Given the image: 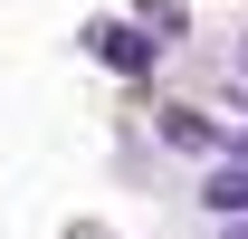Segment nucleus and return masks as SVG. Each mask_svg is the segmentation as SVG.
Wrapping results in <instances>:
<instances>
[{"label":"nucleus","mask_w":248,"mask_h":239,"mask_svg":"<svg viewBox=\"0 0 248 239\" xmlns=\"http://www.w3.org/2000/svg\"><path fill=\"white\" fill-rule=\"evenodd\" d=\"M86 58L115 67L124 86H143V77L162 67V29H153V19H86Z\"/></svg>","instance_id":"nucleus-1"},{"label":"nucleus","mask_w":248,"mask_h":239,"mask_svg":"<svg viewBox=\"0 0 248 239\" xmlns=\"http://www.w3.org/2000/svg\"><path fill=\"white\" fill-rule=\"evenodd\" d=\"M153 134H162L172 153H219V134H229V124H210L201 105H162V115H153Z\"/></svg>","instance_id":"nucleus-2"},{"label":"nucleus","mask_w":248,"mask_h":239,"mask_svg":"<svg viewBox=\"0 0 248 239\" xmlns=\"http://www.w3.org/2000/svg\"><path fill=\"white\" fill-rule=\"evenodd\" d=\"M201 210H219V220H248V163H219V172L201 182Z\"/></svg>","instance_id":"nucleus-3"},{"label":"nucleus","mask_w":248,"mask_h":239,"mask_svg":"<svg viewBox=\"0 0 248 239\" xmlns=\"http://www.w3.org/2000/svg\"><path fill=\"white\" fill-rule=\"evenodd\" d=\"M134 19H153L162 38H182V29H191V10H182V0H134Z\"/></svg>","instance_id":"nucleus-4"},{"label":"nucleus","mask_w":248,"mask_h":239,"mask_svg":"<svg viewBox=\"0 0 248 239\" xmlns=\"http://www.w3.org/2000/svg\"><path fill=\"white\" fill-rule=\"evenodd\" d=\"M239 105H248V48H239Z\"/></svg>","instance_id":"nucleus-5"},{"label":"nucleus","mask_w":248,"mask_h":239,"mask_svg":"<svg viewBox=\"0 0 248 239\" xmlns=\"http://www.w3.org/2000/svg\"><path fill=\"white\" fill-rule=\"evenodd\" d=\"M229 239H248V220H229Z\"/></svg>","instance_id":"nucleus-6"}]
</instances>
